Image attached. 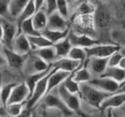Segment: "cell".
I'll use <instances>...</instances> for the list:
<instances>
[{
    "label": "cell",
    "instance_id": "484cf974",
    "mask_svg": "<svg viewBox=\"0 0 125 117\" xmlns=\"http://www.w3.org/2000/svg\"><path fill=\"white\" fill-rule=\"evenodd\" d=\"M73 79L75 80L77 83L79 84L89 83L90 81L92 80V73L89 71L87 66H81L80 68H78L76 71L72 73Z\"/></svg>",
    "mask_w": 125,
    "mask_h": 117
},
{
    "label": "cell",
    "instance_id": "b9f144b4",
    "mask_svg": "<svg viewBox=\"0 0 125 117\" xmlns=\"http://www.w3.org/2000/svg\"><path fill=\"white\" fill-rule=\"evenodd\" d=\"M120 113L118 115L117 114V112L116 111V109H113V117H125V113L121 110V109L120 108Z\"/></svg>",
    "mask_w": 125,
    "mask_h": 117
},
{
    "label": "cell",
    "instance_id": "5b68a950",
    "mask_svg": "<svg viewBox=\"0 0 125 117\" xmlns=\"http://www.w3.org/2000/svg\"><path fill=\"white\" fill-rule=\"evenodd\" d=\"M54 69H55V68L53 67L52 69L37 84L36 87H35L34 91L32 93V95H31L29 100L27 101V107L28 108L32 110V108L38 104V101H40L42 98L45 97L46 92H47V88H48L49 79L51 76V74H52V72L54 71Z\"/></svg>",
    "mask_w": 125,
    "mask_h": 117
},
{
    "label": "cell",
    "instance_id": "603a6c76",
    "mask_svg": "<svg viewBox=\"0 0 125 117\" xmlns=\"http://www.w3.org/2000/svg\"><path fill=\"white\" fill-rule=\"evenodd\" d=\"M48 21L49 17L47 16L44 9L36 13L32 17L33 25L35 30L38 31V32H40L41 34L42 31H44L48 27Z\"/></svg>",
    "mask_w": 125,
    "mask_h": 117
},
{
    "label": "cell",
    "instance_id": "8d00e7d4",
    "mask_svg": "<svg viewBox=\"0 0 125 117\" xmlns=\"http://www.w3.org/2000/svg\"><path fill=\"white\" fill-rule=\"evenodd\" d=\"M124 56V55L121 52V50L120 52H117L113 55H112V56L109 58L108 66H109V67H116V66H118Z\"/></svg>",
    "mask_w": 125,
    "mask_h": 117
},
{
    "label": "cell",
    "instance_id": "7402d4cb",
    "mask_svg": "<svg viewBox=\"0 0 125 117\" xmlns=\"http://www.w3.org/2000/svg\"><path fill=\"white\" fill-rule=\"evenodd\" d=\"M101 77L109 78L120 84H122L124 82H125V70L119 66H116V67L108 66L106 70Z\"/></svg>",
    "mask_w": 125,
    "mask_h": 117
},
{
    "label": "cell",
    "instance_id": "83f0119b",
    "mask_svg": "<svg viewBox=\"0 0 125 117\" xmlns=\"http://www.w3.org/2000/svg\"><path fill=\"white\" fill-rule=\"evenodd\" d=\"M53 46L55 48V50H56L58 59L59 58L67 57L70 50L73 48V46L68 38H66L64 40L53 45Z\"/></svg>",
    "mask_w": 125,
    "mask_h": 117
},
{
    "label": "cell",
    "instance_id": "7a4b0ae2",
    "mask_svg": "<svg viewBox=\"0 0 125 117\" xmlns=\"http://www.w3.org/2000/svg\"><path fill=\"white\" fill-rule=\"evenodd\" d=\"M71 24L73 32L78 34H86L91 36L95 30V23L94 15H84L72 17Z\"/></svg>",
    "mask_w": 125,
    "mask_h": 117
},
{
    "label": "cell",
    "instance_id": "681fc988",
    "mask_svg": "<svg viewBox=\"0 0 125 117\" xmlns=\"http://www.w3.org/2000/svg\"><path fill=\"white\" fill-rule=\"evenodd\" d=\"M120 109H121V110H122V111L125 113V105H124L123 107H121V108H120Z\"/></svg>",
    "mask_w": 125,
    "mask_h": 117
},
{
    "label": "cell",
    "instance_id": "60d3db41",
    "mask_svg": "<svg viewBox=\"0 0 125 117\" xmlns=\"http://www.w3.org/2000/svg\"><path fill=\"white\" fill-rule=\"evenodd\" d=\"M32 112H33V111L31 110V109L27 107L24 108V110L21 112V114H20L17 117H31L32 116Z\"/></svg>",
    "mask_w": 125,
    "mask_h": 117
},
{
    "label": "cell",
    "instance_id": "836d02e7",
    "mask_svg": "<svg viewBox=\"0 0 125 117\" xmlns=\"http://www.w3.org/2000/svg\"><path fill=\"white\" fill-rule=\"evenodd\" d=\"M17 83H10L5 85H2L1 89V102H2V107H6L8 101L10 100V98L11 96V94L13 92V88L17 86Z\"/></svg>",
    "mask_w": 125,
    "mask_h": 117
},
{
    "label": "cell",
    "instance_id": "f35d334b",
    "mask_svg": "<svg viewBox=\"0 0 125 117\" xmlns=\"http://www.w3.org/2000/svg\"><path fill=\"white\" fill-rule=\"evenodd\" d=\"M9 3L10 1H0V13H1L2 18L7 19L9 15Z\"/></svg>",
    "mask_w": 125,
    "mask_h": 117
},
{
    "label": "cell",
    "instance_id": "d6986e66",
    "mask_svg": "<svg viewBox=\"0 0 125 117\" xmlns=\"http://www.w3.org/2000/svg\"><path fill=\"white\" fill-rule=\"evenodd\" d=\"M48 29L57 31H65L70 29L69 21L58 13V12L49 17Z\"/></svg>",
    "mask_w": 125,
    "mask_h": 117
},
{
    "label": "cell",
    "instance_id": "d4e9b609",
    "mask_svg": "<svg viewBox=\"0 0 125 117\" xmlns=\"http://www.w3.org/2000/svg\"><path fill=\"white\" fill-rule=\"evenodd\" d=\"M35 13H36V10H35L34 1H28V3H27L25 9L23 10L21 14L19 16V17L16 20L18 27V31L20 30V28H21L23 23L31 19Z\"/></svg>",
    "mask_w": 125,
    "mask_h": 117
},
{
    "label": "cell",
    "instance_id": "ee69618b",
    "mask_svg": "<svg viewBox=\"0 0 125 117\" xmlns=\"http://www.w3.org/2000/svg\"><path fill=\"white\" fill-rule=\"evenodd\" d=\"M116 93H125V82H124L122 84H120V88Z\"/></svg>",
    "mask_w": 125,
    "mask_h": 117
},
{
    "label": "cell",
    "instance_id": "30bf717a",
    "mask_svg": "<svg viewBox=\"0 0 125 117\" xmlns=\"http://www.w3.org/2000/svg\"><path fill=\"white\" fill-rule=\"evenodd\" d=\"M89 84L102 91L112 94V95L116 94L120 88V84L119 83L112 79H109V78L103 77L92 78Z\"/></svg>",
    "mask_w": 125,
    "mask_h": 117
},
{
    "label": "cell",
    "instance_id": "ac0fdd59",
    "mask_svg": "<svg viewBox=\"0 0 125 117\" xmlns=\"http://www.w3.org/2000/svg\"><path fill=\"white\" fill-rule=\"evenodd\" d=\"M124 105H125V93H116L109 96L103 101L100 109L106 111L109 108H120Z\"/></svg>",
    "mask_w": 125,
    "mask_h": 117
},
{
    "label": "cell",
    "instance_id": "277c9868",
    "mask_svg": "<svg viewBox=\"0 0 125 117\" xmlns=\"http://www.w3.org/2000/svg\"><path fill=\"white\" fill-rule=\"evenodd\" d=\"M18 34L17 23L1 18V41L5 47L11 49L12 44Z\"/></svg>",
    "mask_w": 125,
    "mask_h": 117
},
{
    "label": "cell",
    "instance_id": "ba28073f",
    "mask_svg": "<svg viewBox=\"0 0 125 117\" xmlns=\"http://www.w3.org/2000/svg\"><path fill=\"white\" fill-rule=\"evenodd\" d=\"M44 103L48 108L56 109L62 115V117H70L73 116V112L66 106L59 95H55L50 93L45 97Z\"/></svg>",
    "mask_w": 125,
    "mask_h": 117
},
{
    "label": "cell",
    "instance_id": "8992f818",
    "mask_svg": "<svg viewBox=\"0 0 125 117\" xmlns=\"http://www.w3.org/2000/svg\"><path fill=\"white\" fill-rule=\"evenodd\" d=\"M88 58L91 57L97 58H109L114 53L120 52L121 50L119 45L111 44H99L93 46L92 48L86 49Z\"/></svg>",
    "mask_w": 125,
    "mask_h": 117
},
{
    "label": "cell",
    "instance_id": "f907efd6",
    "mask_svg": "<svg viewBox=\"0 0 125 117\" xmlns=\"http://www.w3.org/2000/svg\"><path fill=\"white\" fill-rule=\"evenodd\" d=\"M87 117H99V116H87Z\"/></svg>",
    "mask_w": 125,
    "mask_h": 117
},
{
    "label": "cell",
    "instance_id": "cb8c5ba5",
    "mask_svg": "<svg viewBox=\"0 0 125 117\" xmlns=\"http://www.w3.org/2000/svg\"><path fill=\"white\" fill-rule=\"evenodd\" d=\"M28 1L27 0H13V1H10L9 3V15L10 17L17 19L19 16L25 9Z\"/></svg>",
    "mask_w": 125,
    "mask_h": 117
},
{
    "label": "cell",
    "instance_id": "e575fe53",
    "mask_svg": "<svg viewBox=\"0 0 125 117\" xmlns=\"http://www.w3.org/2000/svg\"><path fill=\"white\" fill-rule=\"evenodd\" d=\"M62 84H63L65 88L70 93L80 96V95H81V84L77 83V82L73 79L72 73H70V75L66 78V80L63 82V83H62Z\"/></svg>",
    "mask_w": 125,
    "mask_h": 117
},
{
    "label": "cell",
    "instance_id": "7bdbcfd3",
    "mask_svg": "<svg viewBox=\"0 0 125 117\" xmlns=\"http://www.w3.org/2000/svg\"><path fill=\"white\" fill-rule=\"evenodd\" d=\"M124 54V53H123ZM119 67H120L121 69H124L125 70V55L124 56V57H123V58L121 59V61H120V64H119Z\"/></svg>",
    "mask_w": 125,
    "mask_h": 117
},
{
    "label": "cell",
    "instance_id": "4316f807",
    "mask_svg": "<svg viewBox=\"0 0 125 117\" xmlns=\"http://www.w3.org/2000/svg\"><path fill=\"white\" fill-rule=\"evenodd\" d=\"M96 10L97 6L94 3L89 1H83L80 3V5L74 10V13L72 17L84 15H94Z\"/></svg>",
    "mask_w": 125,
    "mask_h": 117
},
{
    "label": "cell",
    "instance_id": "e0dca14e",
    "mask_svg": "<svg viewBox=\"0 0 125 117\" xmlns=\"http://www.w3.org/2000/svg\"><path fill=\"white\" fill-rule=\"evenodd\" d=\"M70 75V73L62 71V70H57L56 69H55L49 79L46 95L52 93V91L55 88H58L60 87Z\"/></svg>",
    "mask_w": 125,
    "mask_h": 117
},
{
    "label": "cell",
    "instance_id": "d6a6232c",
    "mask_svg": "<svg viewBox=\"0 0 125 117\" xmlns=\"http://www.w3.org/2000/svg\"><path fill=\"white\" fill-rule=\"evenodd\" d=\"M19 34H23L24 35H26L27 37H34V36H38V35L42 34L40 32H38V31L35 30L34 27L33 25L32 18L23 23L21 28H20Z\"/></svg>",
    "mask_w": 125,
    "mask_h": 117
},
{
    "label": "cell",
    "instance_id": "74e56055",
    "mask_svg": "<svg viewBox=\"0 0 125 117\" xmlns=\"http://www.w3.org/2000/svg\"><path fill=\"white\" fill-rule=\"evenodd\" d=\"M44 10L48 17L54 14L57 12V2L55 0H48L45 1Z\"/></svg>",
    "mask_w": 125,
    "mask_h": 117
},
{
    "label": "cell",
    "instance_id": "52a82bcc",
    "mask_svg": "<svg viewBox=\"0 0 125 117\" xmlns=\"http://www.w3.org/2000/svg\"><path fill=\"white\" fill-rule=\"evenodd\" d=\"M57 93L62 101L66 104V105L70 110L73 112H80L81 100L79 95L70 93L65 88L62 84L57 88Z\"/></svg>",
    "mask_w": 125,
    "mask_h": 117
},
{
    "label": "cell",
    "instance_id": "816d5d0a",
    "mask_svg": "<svg viewBox=\"0 0 125 117\" xmlns=\"http://www.w3.org/2000/svg\"><path fill=\"white\" fill-rule=\"evenodd\" d=\"M121 52H122L125 55V49H124V50H123V51H121Z\"/></svg>",
    "mask_w": 125,
    "mask_h": 117
},
{
    "label": "cell",
    "instance_id": "d590c367",
    "mask_svg": "<svg viewBox=\"0 0 125 117\" xmlns=\"http://www.w3.org/2000/svg\"><path fill=\"white\" fill-rule=\"evenodd\" d=\"M57 12L61 17L69 21L70 17V5L65 0H57Z\"/></svg>",
    "mask_w": 125,
    "mask_h": 117
},
{
    "label": "cell",
    "instance_id": "1f68e13d",
    "mask_svg": "<svg viewBox=\"0 0 125 117\" xmlns=\"http://www.w3.org/2000/svg\"><path fill=\"white\" fill-rule=\"evenodd\" d=\"M67 57L73 60L81 62L83 64L88 59L86 50L82 48H78V47H73Z\"/></svg>",
    "mask_w": 125,
    "mask_h": 117
},
{
    "label": "cell",
    "instance_id": "9a60e30c",
    "mask_svg": "<svg viewBox=\"0 0 125 117\" xmlns=\"http://www.w3.org/2000/svg\"><path fill=\"white\" fill-rule=\"evenodd\" d=\"M95 27L99 29H106L110 27L113 22L111 14L104 7H97L94 14Z\"/></svg>",
    "mask_w": 125,
    "mask_h": 117
},
{
    "label": "cell",
    "instance_id": "c3c4849f",
    "mask_svg": "<svg viewBox=\"0 0 125 117\" xmlns=\"http://www.w3.org/2000/svg\"><path fill=\"white\" fill-rule=\"evenodd\" d=\"M31 117H39V116L37 114L36 112H34V111H33V112H32V116Z\"/></svg>",
    "mask_w": 125,
    "mask_h": 117
},
{
    "label": "cell",
    "instance_id": "f546056e",
    "mask_svg": "<svg viewBox=\"0 0 125 117\" xmlns=\"http://www.w3.org/2000/svg\"><path fill=\"white\" fill-rule=\"evenodd\" d=\"M27 101L23 103H13V104H8L6 107H2L5 111L6 115L10 117H17L27 108Z\"/></svg>",
    "mask_w": 125,
    "mask_h": 117
},
{
    "label": "cell",
    "instance_id": "4dcf8cb0",
    "mask_svg": "<svg viewBox=\"0 0 125 117\" xmlns=\"http://www.w3.org/2000/svg\"><path fill=\"white\" fill-rule=\"evenodd\" d=\"M27 38L29 39V41L31 45V47H32L33 51L53 45L42 34L38 35V36H34V37H27Z\"/></svg>",
    "mask_w": 125,
    "mask_h": 117
},
{
    "label": "cell",
    "instance_id": "44dd1931",
    "mask_svg": "<svg viewBox=\"0 0 125 117\" xmlns=\"http://www.w3.org/2000/svg\"><path fill=\"white\" fill-rule=\"evenodd\" d=\"M70 30H71L69 29L65 31H57V30H49L47 28L44 31H42V34L48 39L52 45H55L58 42L64 40L66 38H68Z\"/></svg>",
    "mask_w": 125,
    "mask_h": 117
},
{
    "label": "cell",
    "instance_id": "ffe728a7",
    "mask_svg": "<svg viewBox=\"0 0 125 117\" xmlns=\"http://www.w3.org/2000/svg\"><path fill=\"white\" fill-rule=\"evenodd\" d=\"M33 53H34L36 56H38L39 58H41L42 60H44L49 64L54 63L58 59L56 50H55L53 45L34 50Z\"/></svg>",
    "mask_w": 125,
    "mask_h": 117
},
{
    "label": "cell",
    "instance_id": "ab89813d",
    "mask_svg": "<svg viewBox=\"0 0 125 117\" xmlns=\"http://www.w3.org/2000/svg\"><path fill=\"white\" fill-rule=\"evenodd\" d=\"M45 1H42V0H38V1H34V6H35V10L36 13L42 10L45 7Z\"/></svg>",
    "mask_w": 125,
    "mask_h": 117
},
{
    "label": "cell",
    "instance_id": "5bb4252c",
    "mask_svg": "<svg viewBox=\"0 0 125 117\" xmlns=\"http://www.w3.org/2000/svg\"><path fill=\"white\" fill-rule=\"evenodd\" d=\"M11 49L21 56H26L33 51L29 39L23 34H19L14 39L11 46Z\"/></svg>",
    "mask_w": 125,
    "mask_h": 117
},
{
    "label": "cell",
    "instance_id": "f6af8a7d",
    "mask_svg": "<svg viewBox=\"0 0 125 117\" xmlns=\"http://www.w3.org/2000/svg\"><path fill=\"white\" fill-rule=\"evenodd\" d=\"M105 117H113V109L109 108V109H108V110H106Z\"/></svg>",
    "mask_w": 125,
    "mask_h": 117
},
{
    "label": "cell",
    "instance_id": "9c48e42d",
    "mask_svg": "<svg viewBox=\"0 0 125 117\" xmlns=\"http://www.w3.org/2000/svg\"><path fill=\"white\" fill-rule=\"evenodd\" d=\"M68 38L73 47H78L84 49L101 44L98 39L94 38L89 35L76 34L73 30H70Z\"/></svg>",
    "mask_w": 125,
    "mask_h": 117
},
{
    "label": "cell",
    "instance_id": "8fae6325",
    "mask_svg": "<svg viewBox=\"0 0 125 117\" xmlns=\"http://www.w3.org/2000/svg\"><path fill=\"white\" fill-rule=\"evenodd\" d=\"M109 58H97L91 57L88 58L85 62V65L88 70L91 72L92 75L101 77L105 73L108 67Z\"/></svg>",
    "mask_w": 125,
    "mask_h": 117
},
{
    "label": "cell",
    "instance_id": "f5cc1de1",
    "mask_svg": "<svg viewBox=\"0 0 125 117\" xmlns=\"http://www.w3.org/2000/svg\"><path fill=\"white\" fill-rule=\"evenodd\" d=\"M123 23H124V26L125 27V20H124V22H123Z\"/></svg>",
    "mask_w": 125,
    "mask_h": 117
},
{
    "label": "cell",
    "instance_id": "7dc6e473",
    "mask_svg": "<svg viewBox=\"0 0 125 117\" xmlns=\"http://www.w3.org/2000/svg\"><path fill=\"white\" fill-rule=\"evenodd\" d=\"M120 6L121 8V10L125 12V1L120 2Z\"/></svg>",
    "mask_w": 125,
    "mask_h": 117
},
{
    "label": "cell",
    "instance_id": "7c38bea8",
    "mask_svg": "<svg viewBox=\"0 0 125 117\" xmlns=\"http://www.w3.org/2000/svg\"><path fill=\"white\" fill-rule=\"evenodd\" d=\"M30 98V90L25 82L18 84L13 88L8 104L23 103L28 101ZM7 104V105H8Z\"/></svg>",
    "mask_w": 125,
    "mask_h": 117
},
{
    "label": "cell",
    "instance_id": "3957f363",
    "mask_svg": "<svg viewBox=\"0 0 125 117\" xmlns=\"http://www.w3.org/2000/svg\"><path fill=\"white\" fill-rule=\"evenodd\" d=\"M51 66H52V64L47 63L34 53H32L31 56L26 58L23 69L24 73H26L28 77L36 73L47 71L51 68Z\"/></svg>",
    "mask_w": 125,
    "mask_h": 117
},
{
    "label": "cell",
    "instance_id": "2e32d148",
    "mask_svg": "<svg viewBox=\"0 0 125 117\" xmlns=\"http://www.w3.org/2000/svg\"><path fill=\"white\" fill-rule=\"evenodd\" d=\"M83 65L81 62L73 60L68 57L59 58L56 62L52 63V66L57 70H62L70 73H72L74 71L80 68Z\"/></svg>",
    "mask_w": 125,
    "mask_h": 117
},
{
    "label": "cell",
    "instance_id": "4fadbf2b",
    "mask_svg": "<svg viewBox=\"0 0 125 117\" xmlns=\"http://www.w3.org/2000/svg\"><path fill=\"white\" fill-rule=\"evenodd\" d=\"M3 56L6 62L12 69H21L23 67L26 60V56H21L13 52L11 49L4 47L2 49Z\"/></svg>",
    "mask_w": 125,
    "mask_h": 117
},
{
    "label": "cell",
    "instance_id": "6da1fadb",
    "mask_svg": "<svg viewBox=\"0 0 125 117\" xmlns=\"http://www.w3.org/2000/svg\"><path fill=\"white\" fill-rule=\"evenodd\" d=\"M111 95L112 94L102 91L100 90L95 88V87H93L89 83L81 84L80 97L86 103H88L91 106L95 108L100 109L103 101Z\"/></svg>",
    "mask_w": 125,
    "mask_h": 117
},
{
    "label": "cell",
    "instance_id": "bcb514c9",
    "mask_svg": "<svg viewBox=\"0 0 125 117\" xmlns=\"http://www.w3.org/2000/svg\"><path fill=\"white\" fill-rule=\"evenodd\" d=\"M124 28H125V27H124ZM117 33H118V34L120 35V37H118V39H119V40L120 41V39H121V38H124V41H125V31H124V32H117ZM116 37H117V36H116Z\"/></svg>",
    "mask_w": 125,
    "mask_h": 117
},
{
    "label": "cell",
    "instance_id": "f1b7e54d",
    "mask_svg": "<svg viewBox=\"0 0 125 117\" xmlns=\"http://www.w3.org/2000/svg\"><path fill=\"white\" fill-rule=\"evenodd\" d=\"M52 68L53 67H52V64L51 68L47 70V71L42 72V73H36V74H34V75H31V76L27 77L25 83H26V84L27 85V87H28V88L30 90V98H31V95H32V93L34 91L35 87H36L37 84L42 79L43 77H45L47 74H48L51 71V70L52 69Z\"/></svg>",
    "mask_w": 125,
    "mask_h": 117
}]
</instances>
